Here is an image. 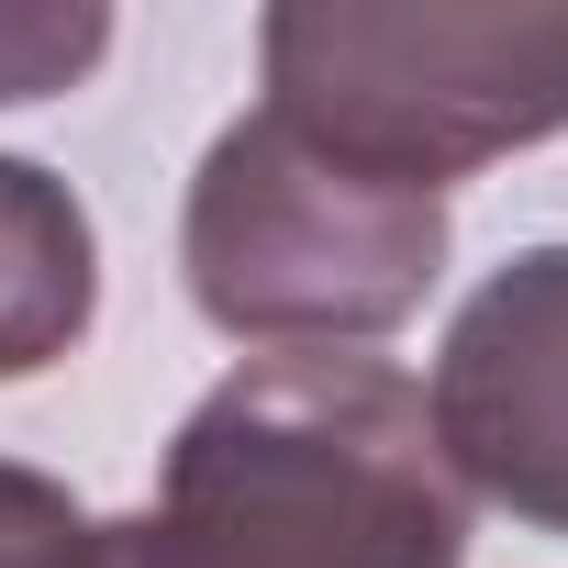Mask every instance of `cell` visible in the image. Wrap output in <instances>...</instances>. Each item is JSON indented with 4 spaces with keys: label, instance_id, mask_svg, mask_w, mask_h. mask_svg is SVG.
Returning <instances> with one entry per match:
<instances>
[{
    "label": "cell",
    "instance_id": "5b68a950",
    "mask_svg": "<svg viewBox=\"0 0 568 568\" xmlns=\"http://www.w3.org/2000/svg\"><path fill=\"white\" fill-rule=\"evenodd\" d=\"M101 313V234L79 190L34 156H0V379L57 368Z\"/></svg>",
    "mask_w": 568,
    "mask_h": 568
},
{
    "label": "cell",
    "instance_id": "277c9868",
    "mask_svg": "<svg viewBox=\"0 0 568 568\" xmlns=\"http://www.w3.org/2000/svg\"><path fill=\"white\" fill-rule=\"evenodd\" d=\"M424 413L468 501L568 535V245H524L457 302Z\"/></svg>",
    "mask_w": 568,
    "mask_h": 568
},
{
    "label": "cell",
    "instance_id": "6da1fadb",
    "mask_svg": "<svg viewBox=\"0 0 568 568\" xmlns=\"http://www.w3.org/2000/svg\"><path fill=\"white\" fill-rule=\"evenodd\" d=\"M468 490L390 357H256L190 402L112 568H457Z\"/></svg>",
    "mask_w": 568,
    "mask_h": 568
},
{
    "label": "cell",
    "instance_id": "3957f363",
    "mask_svg": "<svg viewBox=\"0 0 568 568\" xmlns=\"http://www.w3.org/2000/svg\"><path fill=\"white\" fill-rule=\"evenodd\" d=\"M267 112L435 190L568 134V12H457V0H291L256 23Z\"/></svg>",
    "mask_w": 568,
    "mask_h": 568
},
{
    "label": "cell",
    "instance_id": "8992f818",
    "mask_svg": "<svg viewBox=\"0 0 568 568\" xmlns=\"http://www.w3.org/2000/svg\"><path fill=\"white\" fill-rule=\"evenodd\" d=\"M112 57V12H45V0H0V112L57 101Z\"/></svg>",
    "mask_w": 568,
    "mask_h": 568
},
{
    "label": "cell",
    "instance_id": "52a82bcc",
    "mask_svg": "<svg viewBox=\"0 0 568 568\" xmlns=\"http://www.w3.org/2000/svg\"><path fill=\"white\" fill-rule=\"evenodd\" d=\"M0 568H112V524L68 479L0 457Z\"/></svg>",
    "mask_w": 568,
    "mask_h": 568
},
{
    "label": "cell",
    "instance_id": "7a4b0ae2",
    "mask_svg": "<svg viewBox=\"0 0 568 568\" xmlns=\"http://www.w3.org/2000/svg\"><path fill=\"white\" fill-rule=\"evenodd\" d=\"M190 302L278 357H346L424 313L446 278V201L402 190L379 168H346L335 145L291 134L267 101L201 145L190 212H179Z\"/></svg>",
    "mask_w": 568,
    "mask_h": 568
}]
</instances>
